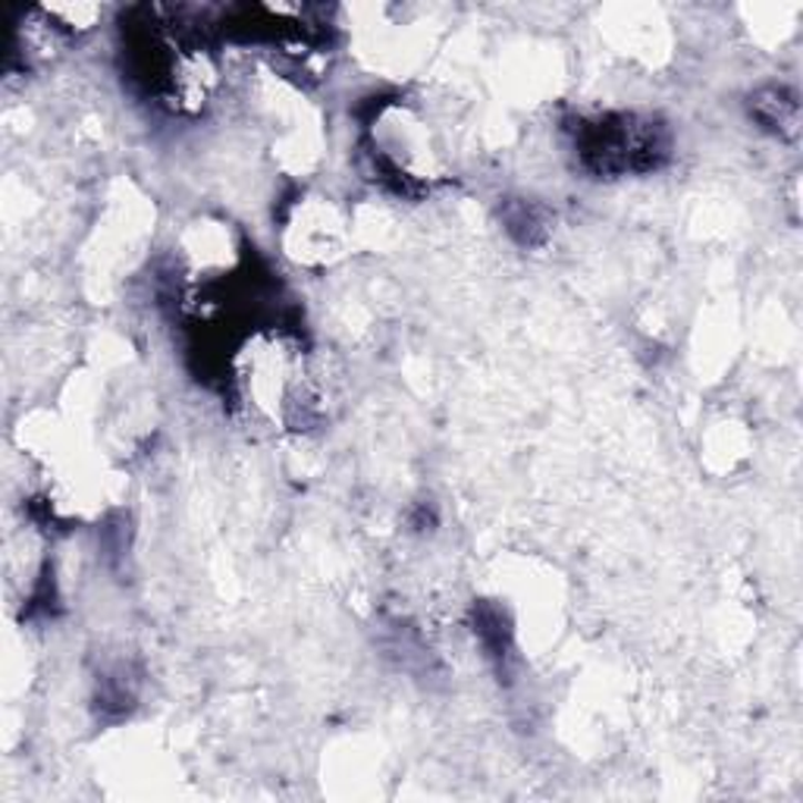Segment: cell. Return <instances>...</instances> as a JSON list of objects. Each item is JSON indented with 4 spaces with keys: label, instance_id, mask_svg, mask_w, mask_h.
I'll use <instances>...</instances> for the list:
<instances>
[{
    "label": "cell",
    "instance_id": "1",
    "mask_svg": "<svg viewBox=\"0 0 803 803\" xmlns=\"http://www.w3.org/2000/svg\"><path fill=\"white\" fill-rule=\"evenodd\" d=\"M581 154L597 173L653 170L669 154V142L653 120L616 116L581 129Z\"/></svg>",
    "mask_w": 803,
    "mask_h": 803
},
{
    "label": "cell",
    "instance_id": "2",
    "mask_svg": "<svg viewBox=\"0 0 803 803\" xmlns=\"http://www.w3.org/2000/svg\"><path fill=\"white\" fill-rule=\"evenodd\" d=\"M753 110L769 129H779L787 135L797 132V98L787 94L785 89H766L763 94H756Z\"/></svg>",
    "mask_w": 803,
    "mask_h": 803
},
{
    "label": "cell",
    "instance_id": "3",
    "mask_svg": "<svg viewBox=\"0 0 803 803\" xmlns=\"http://www.w3.org/2000/svg\"><path fill=\"white\" fill-rule=\"evenodd\" d=\"M44 13H48L51 19L70 17V7H54V13H51V10H44ZM94 17H98V10H94V7H79V10H75V26H79V29H89ZM60 29H70V19H67V22L60 19Z\"/></svg>",
    "mask_w": 803,
    "mask_h": 803
}]
</instances>
